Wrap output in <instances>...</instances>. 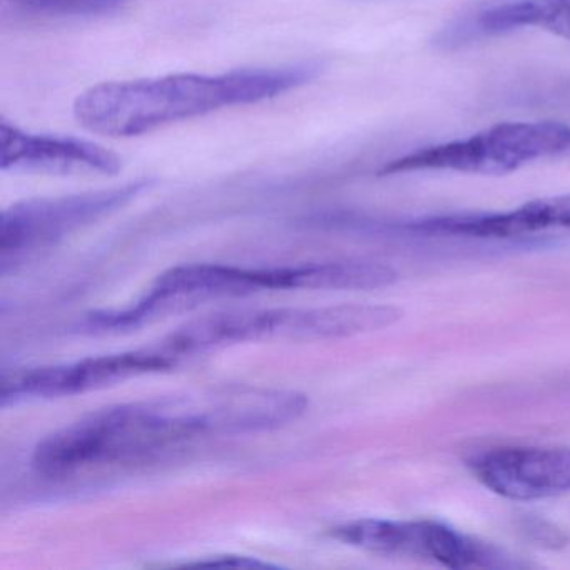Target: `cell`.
I'll return each instance as SVG.
<instances>
[{
	"label": "cell",
	"instance_id": "cell-1",
	"mask_svg": "<svg viewBox=\"0 0 570 570\" xmlns=\"http://www.w3.org/2000/svg\"><path fill=\"white\" fill-rule=\"evenodd\" d=\"M235 433L228 389L125 403L46 436L36 446L32 465L46 476H68L91 466L141 462L193 440Z\"/></svg>",
	"mask_w": 570,
	"mask_h": 570
},
{
	"label": "cell",
	"instance_id": "cell-2",
	"mask_svg": "<svg viewBox=\"0 0 570 570\" xmlns=\"http://www.w3.org/2000/svg\"><path fill=\"white\" fill-rule=\"evenodd\" d=\"M318 69L308 62L218 76L171 75L102 82L78 96L75 116L82 128L96 135L132 138L219 109L276 98L315 79Z\"/></svg>",
	"mask_w": 570,
	"mask_h": 570
},
{
	"label": "cell",
	"instance_id": "cell-3",
	"mask_svg": "<svg viewBox=\"0 0 570 570\" xmlns=\"http://www.w3.org/2000/svg\"><path fill=\"white\" fill-rule=\"evenodd\" d=\"M402 309L386 305H342L323 308L239 309L216 313L179 328L166 340L178 358L256 340L345 338L389 328Z\"/></svg>",
	"mask_w": 570,
	"mask_h": 570
},
{
	"label": "cell",
	"instance_id": "cell-4",
	"mask_svg": "<svg viewBox=\"0 0 570 570\" xmlns=\"http://www.w3.org/2000/svg\"><path fill=\"white\" fill-rule=\"evenodd\" d=\"M570 156V126L563 122H502L465 139L426 146L386 163L380 176L419 171L503 176L530 163Z\"/></svg>",
	"mask_w": 570,
	"mask_h": 570
},
{
	"label": "cell",
	"instance_id": "cell-5",
	"mask_svg": "<svg viewBox=\"0 0 570 570\" xmlns=\"http://www.w3.org/2000/svg\"><path fill=\"white\" fill-rule=\"evenodd\" d=\"M302 288V266L283 268H239V266L195 263L163 273L135 306L121 312H101L89 316V330L121 332L145 323L196 308L205 302L226 296H245L263 289Z\"/></svg>",
	"mask_w": 570,
	"mask_h": 570
},
{
	"label": "cell",
	"instance_id": "cell-6",
	"mask_svg": "<svg viewBox=\"0 0 570 570\" xmlns=\"http://www.w3.org/2000/svg\"><path fill=\"white\" fill-rule=\"evenodd\" d=\"M153 185L139 179L119 188L59 198L29 199L6 209L0 223V266L2 273L51 248L66 236L125 208Z\"/></svg>",
	"mask_w": 570,
	"mask_h": 570
},
{
	"label": "cell",
	"instance_id": "cell-7",
	"mask_svg": "<svg viewBox=\"0 0 570 570\" xmlns=\"http://www.w3.org/2000/svg\"><path fill=\"white\" fill-rule=\"evenodd\" d=\"M332 535L368 552L416 557L449 569L519 567L499 547L433 520L362 519L336 527Z\"/></svg>",
	"mask_w": 570,
	"mask_h": 570
},
{
	"label": "cell",
	"instance_id": "cell-8",
	"mask_svg": "<svg viewBox=\"0 0 570 570\" xmlns=\"http://www.w3.org/2000/svg\"><path fill=\"white\" fill-rule=\"evenodd\" d=\"M178 360L163 346L116 355L91 356L65 365L39 366V368L16 370L4 373L0 382L2 405L28 399H59L89 390L102 389L118 382L165 372Z\"/></svg>",
	"mask_w": 570,
	"mask_h": 570
},
{
	"label": "cell",
	"instance_id": "cell-9",
	"mask_svg": "<svg viewBox=\"0 0 570 570\" xmlns=\"http://www.w3.org/2000/svg\"><path fill=\"white\" fill-rule=\"evenodd\" d=\"M466 465L503 499L529 502L570 493V449L499 446L476 453Z\"/></svg>",
	"mask_w": 570,
	"mask_h": 570
},
{
	"label": "cell",
	"instance_id": "cell-10",
	"mask_svg": "<svg viewBox=\"0 0 570 570\" xmlns=\"http://www.w3.org/2000/svg\"><path fill=\"white\" fill-rule=\"evenodd\" d=\"M0 168L45 175H118L122 159L105 146L65 136L32 135L0 122Z\"/></svg>",
	"mask_w": 570,
	"mask_h": 570
},
{
	"label": "cell",
	"instance_id": "cell-11",
	"mask_svg": "<svg viewBox=\"0 0 570 570\" xmlns=\"http://www.w3.org/2000/svg\"><path fill=\"white\" fill-rule=\"evenodd\" d=\"M406 232L453 238L510 239L547 232L570 233V195L550 196L503 213L416 219Z\"/></svg>",
	"mask_w": 570,
	"mask_h": 570
},
{
	"label": "cell",
	"instance_id": "cell-12",
	"mask_svg": "<svg viewBox=\"0 0 570 570\" xmlns=\"http://www.w3.org/2000/svg\"><path fill=\"white\" fill-rule=\"evenodd\" d=\"M8 2L31 14L82 18V16L108 14L121 8L128 0H8Z\"/></svg>",
	"mask_w": 570,
	"mask_h": 570
},
{
	"label": "cell",
	"instance_id": "cell-13",
	"mask_svg": "<svg viewBox=\"0 0 570 570\" xmlns=\"http://www.w3.org/2000/svg\"><path fill=\"white\" fill-rule=\"evenodd\" d=\"M195 566L236 567V569H266V567H273L272 563L262 562V560L245 556H223L218 557V559L202 560V562L195 563Z\"/></svg>",
	"mask_w": 570,
	"mask_h": 570
},
{
	"label": "cell",
	"instance_id": "cell-14",
	"mask_svg": "<svg viewBox=\"0 0 570 570\" xmlns=\"http://www.w3.org/2000/svg\"><path fill=\"white\" fill-rule=\"evenodd\" d=\"M529 532L532 533L533 537H537V540L542 543H550V546L556 547L560 546V543L566 542V537L559 532V530L553 529L552 525H547L543 522H535L532 525H529Z\"/></svg>",
	"mask_w": 570,
	"mask_h": 570
}]
</instances>
